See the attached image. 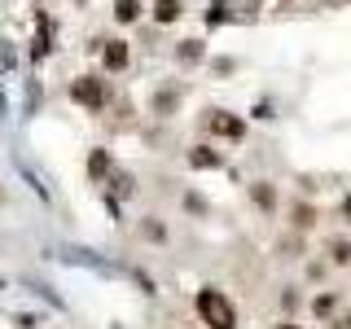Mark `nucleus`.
Listing matches in <instances>:
<instances>
[{"label":"nucleus","mask_w":351,"mask_h":329,"mask_svg":"<svg viewBox=\"0 0 351 329\" xmlns=\"http://www.w3.org/2000/svg\"><path fill=\"white\" fill-rule=\"evenodd\" d=\"M106 66H110V71H123V66H128V49H123V44H106Z\"/></svg>","instance_id":"obj_4"},{"label":"nucleus","mask_w":351,"mask_h":329,"mask_svg":"<svg viewBox=\"0 0 351 329\" xmlns=\"http://www.w3.org/2000/svg\"><path fill=\"white\" fill-rule=\"evenodd\" d=\"M106 167H110V158H106L101 149H97V154H93V162H88V171H93V175H106Z\"/></svg>","instance_id":"obj_7"},{"label":"nucleus","mask_w":351,"mask_h":329,"mask_svg":"<svg viewBox=\"0 0 351 329\" xmlns=\"http://www.w3.org/2000/svg\"><path fill=\"white\" fill-rule=\"evenodd\" d=\"M197 316H202L211 329H237V312H233V303H228L219 290H202V294H197Z\"/></svg>","instance_id":"obj_1"},{"label":"nucleus","mask_w":351,"mask_h":329,"mask_svg":"<svg viewBox=\"0 0 351 329\" xmlns=\"http://www.w3.org/2000/svg\"><path fill=\"white\" fill-rule=\"evenodd\" d=\"M211 132L224 136V141H241V136H246V123L233 119V114H211Z\"/></svg>","instance_id":"obj_3"},{"label":"nucleus","mask_w":351,"mask_h":329,"mask_svg":"<svg viewBox=\"0 0 351 329\" xmlns=\"http://www.w3.org/2000/svg\"><path fill=\"white\" fill-rule=\"evenodd\" d=\"M114 14H119V22H136L141 18V5H136V0H119Z\"/></svg>","instance_id":"obj_6"},{"label":"nucleus","mask_w":351,"mask_h":329,"mask_svg":"<svg viewBox=\"0 0 351 329\" xmlns=\"http://www.w3.org/2000/svg\"><path fill=\"white\" fill-rule=\"evenodd\" d=\"M71 97H75L80 106H88V110H106V84L97 80V75L75 80V84H71Z\"/></svg>","instance_id":"obj_2"},{"label":"nucleus","mask_w":351,"mask_h":329,"mask_svg":"<svg viewBox=\"0 0 351 329\" xmlns=\"http://www.w3.org/2000/svg\"><path fill=\"white\" fill-rule=\"evenodd\" d=\"M334 329H351V316H338V321H334Z\"/></svg>","instance_id":"obj_9"},{"label":"nucleus","mask_w":351,"mask_h":329,"mask_svg":"<svg viewBox=\"0 0 351 329\" xmlns=\"http://www.w3.org/2000/svg\"><path fill=\"white\" fill-rule=\"evenodd\" d=\"M154 18H158V22H176V18H180V0H158V5H154Z\"/></svg>","instance_id":"obj_5"},{"label":"nucleus","mask_w":351,"mask_h":329,"mask_svg":"<svg viewBox=\"0 0 351 329\" xmlns=\"http://www.w3.org/2000/svg\"><path fill=\"white\" fill-rule=\"evenodd\" d=\"M343 215H347V219H351V197H347V202H343Z\"/></svg>","instance_id":"obj_10"},{"label":"nucleus","mask_w":351,"mask_h":329,"mask_svg":"<svg viewBox=\"0 0 351 329\" xmlns=\"http://www.w3.org/2000/svg\"><path fill=\"white\" fill-rule=\"evenodd\" d=\"M334 263H351V246H347V241H334Z\"/></svg>","instance_id":"obj_8"}]
</instances>
